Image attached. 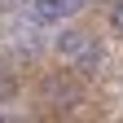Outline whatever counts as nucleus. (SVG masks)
<instances>
[{"instance_id":"f257e3e1","label":"nucleus","mask_w":123,"mask_h":123,"mask_svg":"<svg viewBox=\"0 0 123 123\" xmlns=\"http://www.w3.org/2000/svg\"><path fill=\"white\" fill-rule=\"evenodd\" d=\"M53 49H57L62 57H79V53L88 49V35H84V31H75V26H62V35L53 40Z\"/></svg>"},{"instance_id":"0eeeda50","label":"nucleus","mask_w":123,"mask_h":123,"mask_svg":"<svg viewBox=\"0 0 123 123\" xmlns=\"http://www.w3.org/2000/svg\"><path fill=\"white\" fill-rule=\"evenodd\" d=\"M9 5H13V0H0V9H9Z\"/></svg>"},{"instance_id":"423d86ee","label":"nucleus","mask_w":123,"mask_h":123,"mask_svg":"<svg viewBox=\"0 0 123 123\" xmlns=\"http://www.w3.org/2000/svg\"><path fill=\"white\" fill-rule=\"evenodd\" d=\"M110 31L123 35V0H110Z\"/></svg>"},{"instance_id":"39448f33","label":"nucleus","mask_w":123,"mask_h":123,"mask_svg":"<svg viewBox=\"0 0 123 123\" xmlns=\"http://www.w3.org/2000/svg\"><path fill=\"white\" fill-rule=\"evenodd\" d=\"M88 5V0H53V9H57V18H70V13H79Z\"/></svg>"},{"instance_id":"7ed1b4c3","label":"nucleus","mask_w":123,"mask_h":123,"mask_svg":"<svg viewBox=\"0 0 123 123\" xmlns=\"http://www.w3.org/2000/svg\"><path fill=\"white\" fill-rule=\"evenodd\" d=\"M101 62H105V53H101V44H92V40H88V49H84L79 57H75V66H79V75H84V79H92V75L101 70Z\"/></svg>"},{"instance_id":"20e7f679","label":"nucleus","mask_w":123,"mask_h":123,"mask_svg":"<svg viewBox=\"0 0 123 123\" xmlns=\"http://www.w3.org/2000/svg\"><path fill=\"white\" fill-rule=\"evenodd\" d=\"M31 22H35V26H53V22H62L57 9H53V0H31Z\"/></svg>"},{"instance_id":"f03ea898","label":"nucleus","mask_w":123,"mask_h":123,"mask_svg":"<svg viewBox=\"0 0 123 123\" xmlns=\"http://www.w3.org/2000/svg\"><path fill=\"white\" fill-rule=\"evenodd\" d=\"M44 92H49L62 110H75V105H79V88L66 84V79H49V84H44Z\"/></svg>"}]
</instances>
